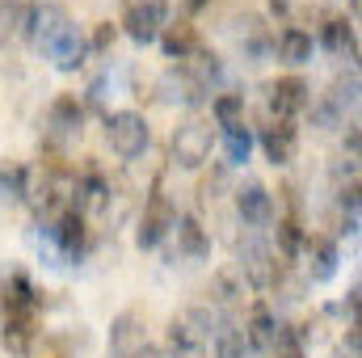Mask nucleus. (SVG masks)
<instances>
[{
  "instance_id": "f257e3e1",
  "label": "nucleus",
  "mask_w": 362,
  "mask_h": 358,
  "mask_svg": "<svg viewBox=\"0 0 362 358\" xmlns=\"http://www.w3.org/2000/svg\"><path fill=\"white\" fill-rule=\"evenodd\" d=\"M215 337V316L211 308H185L169 325V354L173 358H206Z\"/></svg>"
},
{
  "instance_id": "f03ea898",
  "label": "nucleus",
  "mask_w": 362,
  "mask_h": 358,
  "mask_svg": "<svg viewBox=\"0 0 362 358\" xmlns=\"http://www.w3.org/2000/svg\"><path fill=\"white\" fill-rule=\"evenodd\" d=\"M85 245H89V224H85V215H81L76 207L51 215V224H47V258H51V262H47V266L76 262V258L85 253Z\"/></svg>"
},
{
  "instance_id": "7ed1b4c3",
  "label": "nucleus",
  "mask_w": 362,
  "mask_h": 358,
  "mask_svg": "<svg viewBox=\"0 0 362 358\" xmlns=\"http://www.w3.org/2000/svg\"><path fill=\"white\" fill-rule=\"evenodd\" d=\"M105 139H110V152L118 161H135L148 152L152 131H148V118L139 110H114V114H105Z\"/></svg>"
},
{
  "instance_id": "20e7f679",
  "label": "nucleus",
  "mask_w": 362,
  "mask_h": 358,
  "mask_svg": "<svg viewBox=\"0 0 362 358\" xmlns=\"http://www.w3.org/2000/svg\"><path fill=\"white\" fill-rule=\"evenodd\" d=\"M236 270H240V278L249 282V287H257V291H274L278 282H282V266L274 262L270 245L266 241H257V236H249V241H240L236 245Z\"/></svg>"
},
{
  "instance_id": "39448f33",
  "label": "nucleus",
  "mask_w": 362,
  "mask_h": 358,
  "mask_svg": "<svg viewBox=\"0 0 362 358\" xmlns=\"http://www.w3.org/2000/svg\"><path fill=\"white\" fill-rule=\"evenodd\" d=\"M169 25V0H127L122 4V30L139 47L156 42V34Z\"/></svg>"
},
{
  "instance_id": "423d86ee",
  "label": "nucleus",
  "mask_w": 362,
  "mask_h": 358,
  "mask_svg": "<svg viewBox=\"0 0 362 358\" xmlns=\"http://www.w3.org/2000/svg\"><path fill=\"white\" fill-rule=\"evenodd\" d=\"M354 105H358V72L350 68L346 76L333 81V89L325 93L320 101H312V122L325 127V131H333V127L346 122V110H354Z\"/></svg>"
},
{
  "instance_id": "0eeeda50",
  "label": "nucleus",
  "mask_w": 362,
  "mask_h": 358,
  "mask_svg": "<svg viewBox=\"0 0 362 358\" xmlns=\"http://www.w3.org/2000/svg\"><path fill=\"white\" fill-rule=\"evenodd\" d=\"M211 148H215V131H211V122H202V118H194V122H185L173 131V165L181 169H202L206 161H211Z\"/></svg>"
},
{
  "instance_id": "6e6552de",
  "label": "nucleus",
  "mask_w": 362,
  "mask_h": 358,
  "mask_svg": "<svg viewBox=\"0 0 362 358\" xmlns=\"http://www.w3.org/2000/svg\"><path fill=\"white\" fill-rule=\"evenodd\" d=\"M0 308H4V316H21V321L38 316V291L21 266L0 270Z\"/></svg>"
},
{
  "instance_id": "1a4fd4ad",
  "label": "nucleus",
  "mask_w": 362,
  "mask_h": 358,
  "mask_svg": "<svg viewBox=\"0 0 362 358\" xmlns=\"http://www.w3.org/2000/svg\"><path fill=\"white\" fill-rule=\"evenodd\" d=\"M81 131H85V110H81L76 93H59L47 114V148H64V144L81 139Z\"/></svg>"
},
{
  "instance_id": "9d476101",
  "label": "nucleus",
  "mask_w": 362,
  "mask_h": 358,
  "mask_svg": "<svg viewBox=\"0 0 362 358\" xmlns=\"http://www.w3.org/2000/svg\"><path fill=\"white\" fill-rule=\"evenodd\" d=\"M173 224H177V211H173V202L156 190V194L144 202V215H139V228H135V245H139V249H156V245L173 232Z\"/></svg>"
},
{
  "instance_id": "9b49d317",
  "label": "nucleus",
  "mask_w": 362,
  "mask_h": 358,
  "mask_svg": "<svg viewBox=\"0 0 362 358\" xmlns=\"http://www.w3.org/2000/svg\"><path fill=\"white\" fill-rule=\"evenodd\" d=\"M42 51H47V59L59 68V72H76L81 64H85V51H89V38L81 34V25H59L47 42H42Z\"/></svg>"
},
{
  "instance_id": "f8f14e48",
  "label": "nucleus",
  "mask_w": 362,
  "mask_h": 358,
  "mask_svg": "<svg viewBox=\"0 0 362 358\" xmlns=\"http://www.w3.org/2000/svg\"><path fill=\"white\" fill-rule=\"evenodd\" d=\"M312 105V85L303 76H282L270 85V110L278 122H291L295 114H303Z\"/></svg>"
},
{
  "instance_id": "ddd939ff",
  "label": "nucleus",
  "mask_w": 362,
  "mask_h": 358,
  "mask_svg": "<svg viewBox=\"0 0 362 358\" xmlns=\"http://www.w3.org/2000/svg\"><path fill=\"white\" fill-rule=\"evenodd\" d=\"M144 346H148L144 312H135V308L118 312V316H114V325H110V350H114V358H131V354H139Z\"/></svg>"
},
{
  "instance_id": "4468645a",
  "label": "nucleus",
  "mask_w": 362,
  "mask_h": 358,
  "mask_svg": "<svg viewBox=\"0 0 362 358\" xmlns=\"http://www.w3.org/2000/svg\"><path fill=\"white\" fill-rule=\"evenodd\" d=\"M303 253H308V278H312V282H329V278L337 274L341 253H337V241H333V236H325V232L312 236V232H308Z\"/></svg>"
},
{
  "instance_id": "2eb2a0df",
  "label": "nucleus",
  "mask_w": 362,
  "mask_h": 358,
  "mask_svg": "<svg viewBox=\"0 0 362 358\" xmlns=\"http://www.w3.org/2000/svg\"><path fill=\"white\" fill-rule=\"evenodd\" d=\"M236 211H240V219H245L249 228H262V224H270V219H274V198H270V190H266L262 181H245V185L236 190Z\"/></svg>"
},
{
  "instance_id": "dca6fc26",
  "label": "nucleus",
  "mask_w": 362,
  "mask_h": 358,
  "mask_svg": "<svg viewBox=\"0 0 362 358\" xmlns=\"http://www.w3.org/2000/svg\"><path fill=\"white\" fill-rule=\"evenodd\" d=\"M262 148H266V161H270V165H278V169L291 165V161H295V127L270 118V122L262 127Z\"/></svg>"
},
{
  "instance_id": "f3484780",
  "label": "nucleus",
  "mask_w": 362,
  "mask_h": 358,
  "mask_svg": "<svg viewBox=\"0 0 362 358\" xmlns=\"http://www.w3.org/2000/svg\"><path fill=\"white\" fill-rule=\"evenodd\" d=\"M177 68L189 76V81H194V85H198V89H211V85L223 76V64H219V55H215L211 47H202V42H198V47H194V51L181 59Z\"/></svg>"
},
{
  "instance_id": "a211bd4d",
  "label": "nucleus",
  "mask_w": 362,
  "mask_h": 358,
  "mask_svg": "<svg viewBox=\"0 0 362 358\" xmlns=\"http://www.w3.org/2000/svg\"><path fill=\"white\" fill-rule=\"evenodd\" d=\"M177 249L181 258H189V262H202V258H211V236H206V228L198 224V215H177Z\"/></svg>"
},
{
  "instance_id": "6ab92c4d",
  "label": "nucleus",
  "mask_w": 362,
  "mask_h": 358,
  "mask_svg": "<svg viewBox=\"0 0 362 358\" xmlns=\"http://www.w3.org/2000/svg\"><path fill=\"white\" fill-rule=\"evenodd\" d=\"M156 38H160V51H165L169 59H185V55L198 47V30H194V21H189V17L169 21V25H165Z\"/></svg>"
},
{
  "instance_id": "aec40b11",
  "label": "nucleus",
  "mask_w": 362,
  "mask_h": 358,
  "mask_svg": "<svg viewBox=\"0 0 362 358\" xmlns=\"http://www.w3.org/2000/svg\"><path fill=\"white\" fill-rule=\"evenodd\" d=\"M312 34L303 30V25H286L282 34H278V42H274V51H278V59L282 64H308L312 59Z\"/></svg>"
},
{
  "instance_id": "412c9836",
  "label": "nucleus",
  "mask_w": 362,
  "mask_h": 358,
  "mask_svg": "<svg viewBox=\"0 0 362 358\" xmlns=\"http://www.w3.org/2000/svg\"><path fill=\"white\" fill-rule=\"evenodd\" d=\"M0 337H4V350H8L13 358H30L34 342H38V329H34V321L4 316V329H0Z\"/></svg>"
},
{
  "instance_id": "4be33fe9",
  "label": "nucleus",
  "mask_w": 362,
  "mask_h": 358,
  "mask_svg": "<svg viewBox=\"0 0 362 358\" xmlns=\"http://www.w3.org/2000/svg\"><path fill=\"white\" fill-rule=\"evenodd\" d=\"M320 42L329 51H346V59H358V34H354V21L346 17H329L320 30Z\"/></svg>"
},
{
  "instance_id": "5701e85b",
  "label": "nucleus",
  "mask_w": 362,
  "mask_h": 358,
  "mask_svg": "<svg viewBox=\"0 0 362 358\" xmlns=\"http://www.w3.org/2000/svg\"><path fill=\"white\" fill-rule=\"evenodd\" d=\"M274 333H278V321L266 304H253L249 312V325H245V337H249V350H270Z\"/></svg>"
},
{
  "instance_id": "b1692460",
  "label": "nucleus",
  "mask_w": 362,
  "mask_h": 358,
  "mask_svg": "<svg viewBox=\"0 0 362 358\" xmlns=\"http://www.w3.org/2000/svg\"><path fill=\"white\" fill-rule=\"evenodd\" d=\"M160 89H165L169 101H181V105H202V101H206V89H198L181 68H169V72L160 76Z\"/></svg>"
},
{
  "instance_id": "393cba45",
  "label": "nucleus",
  "mask_w": 362,
  "mask_h": 358,
  "mask_svg": "<svg viewBox=\"0 0 362 358\" xmlns=\"http://www.w3.org/2000/svg\"><path fill=\"white\" fill-rule=\"evenodd\" d=\"M274 236H278V249H282V258L286 262H295L299 253H303V241H308V232H303V219L299 215H278V228H274Z\"/></svg>"
},
{
  "instance_id": "a878e982",
  "label": "nucleus",
  "mask_w": 362,
  "mask_h": 358,
  "mask_svg": "<svg viewBox=\"0 0 362 358\" xmlns=\"http://www.w3.org/2000/svg\"><path fill=\"white\" fill-rule=\"evenodd\" d=\"M240 295H245V278H240V270H236V266H223V270H215V274H211V304L232 308Z\"/></svg>"
},
{
  "instance_id": "bb28decb",
  "label": "nucleus",
  "mask_w": 362,
  "mask_h": 358,
  "mask_svg": "<svg viewBox=\"0 0 362 358\" xmlns=\"http://www.w3.org/2000/svg\"><path fill=\"white\" fill-rule=\"evenodd\" d=\"M236 25H245V30H236V38H240V51H245V55L262 59V55L274 47V38H270V30H266V21H262V17H245V21H236Z\"/></svg>"
},
{
  "instance_id": "cd10ccee",
  "label": "nucleus",
  "mask_w": 362,
  "mask_h": 358,
  "mask_svg": "<svg viewBox=\"0 0 362 358\" xmlns=\"http://www.w3.org/2000/svg\"><path fill=\"white\" fill-rule=\"evenodd\" d=\"M211 350H215V358H249V337L236 325H215Z\"/></svg>"
},
{
  "instance_id": "c85d7f7f",
  "label": "nucleus",
  "mask_w": 362,
  "mask_h": 358,
  "mask_svg": "<svg viewBox=\"0 0 362 358\" xmlns=\"http://www.w3.org/2000/svg\"><path fill=\"white\" fill-rule=\"evenodd\" d=\"M223 148H228V165H245L249 152H253V131H249L245 122L223 127Z\"/></svg>"
},
{
  "instance_id": "c756f323",
  "label": "nucleus",
  "mask_w": 362,
  "mask_h": 358,
  "mask_svg": "<svg viewBox=\"0 0 362 358\" xmlns=\"http://www.w3.org/2000/svg\"><path fill=\"white\" fill-rule=\"evenodd\" d=\"M211 114L219 127H232V122H245V93H219L211 101Z\"/></svg>"
},
{
  "instance_id": "7c9ffc66",
  "label": "nucleus",
  "mask_w": 362,
  "mask_h": 358,
  "mask_svg": "<svg viewBox=\"0 0 362 358\" xmlns=\"http://www.w3.org/2000/svg\"><path fill=\"white\" fill-rule=\"evenodd\" d=\"M270 358H308L303 354V333H295L291 325H278L270 342Z\"/></svg>"
},
{
  "instance_id": "2f4dec72",
  "label": "nucleus",
  "mask_w": 362,
  "mask_h": 358,
  "mask_svg": "<svg viewBox=\"0 0 362 358\" xmlns=\"http://www.w3.org/2000/svg\"><path fill=\"white\" fill-rule=\"evenodd\" d=\"M21 185H25V169L21 165H0V198H21Z\"/></svg>"
},
{
  "instance_id": "473e14b6",
  "label": "nucleus",
  "mask_w": 362,
  "mask_h": 358,
  "mask_svg": "<svg viewBox=\"0 0 362 358\" xmlns=\"http://www.w3.org/2000/svg\"><path fill=\"white\" fill-rule=\"evenodd\" d=\"M30 358H68V342L64 337H42V342H34Z\"/></svg>"
},
{
  "instance_id": "72a5a7b5",
  "label": "nucleus",
  "mask_w": 362,
  "mask_h": 358,
  "mask_svg": "<svg viewBox=\"0 0 362 358\" xmlns=\"http://www.w3.org/2000/svg\"><path fill=\"white\" fill-rule=\"evenodd\" d=\"M17 8H21V0H0V47L8 42V34L17 25Z\"/></svg>"
},
{
  "instance_id": "f704fd0d",
  "label": "nucleus",
  "mask_w": 362,
  "mask_h": 358,
  "mask_svg": "<svg viewBox=\"0 0 362 358\" xmlns=\"http://www.w3.org/2000/svg\"><path fill=\"white\" fill-rule=\"evenodd\" d=\"M114 38H118V25H110V21H101V25H97V30H93V51H110V47H114Z\"/></svg>"
},
{
  "instance_id": "c9c22d12",
  "label": "nucleus",
  "mask_w": 362,
  "mask_h": 358,
  "mask_svg": "<svg viewBox=\"0 0 362 358\" xmlns=\"http://www.w3.org/2000/svg\"><path fill=\"white\" fill-rule=\"evenodd\" d=\"M223 185H228V169L219 165L211 178H202V185H198V190H202V198H219V190H223Z\"/></svg>"
},
{
  "instance_id": "e433bc0d",
  "label": "nucleus",
  "mask_w": 362,
  "mask_h": 358,
  "mask_svg": "<svg viewBox=\"0 0 362 358\" xmlns=\"http://www.w3.org/2000/svg\"><path fill=\"white\" fill-rule=\"evenodd\" d=\"M291 8H295V0H270V13H274V17H286Z\"/></svg>"
},
{
  "instance_id": "4c0bfd02",
  "label": "nucleus",
  "mask_w": 362,
  "mask_h": 358,
  "mask_svg": "<svg viewBox=\"0 0 362 358\" xmlns=\"http://www.w3.org/2000/svg\"><path fill=\"white\" fill-rule=\"evenodd\" d=\"M181 4H185V13H202V8H206L211 0H181Z\"/></svg>"
}]
</instances>
